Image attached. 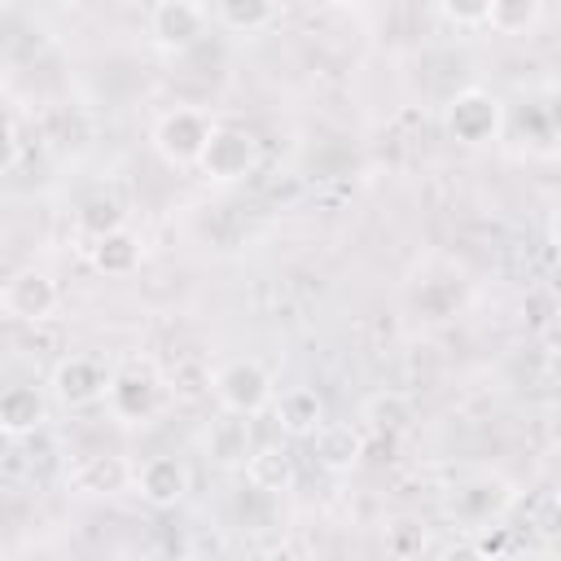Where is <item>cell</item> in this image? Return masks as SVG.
Segmentation results:
<instances>
[{"label":"cell","instance_id":"cb8c5ba5","mask_svg":"<svg viewBox=\"0 0 561 561\" xmlns=\"http://www.w3.org/2000/svg\"><path fill=\"white\" fill-rule=\"evenodd\" d=\"M473 552H478V561H504V557H513V530L504 522L482 526L478 539H473Z\"/></svg>","mask_w":561,"mask_h":561},{"label":"cell","instance_id":"7402d4cb","mask_svg":"<svg viewBox=\"0 0 561 561\" xmlns=\"http://www.w3.org/2000/svg\"><path fill=\"white\" fill-rule=\"evenodd\" d=\"M425 548H430V535H425V526L416 517H399V522L386 526V552L394 561H416Z\"/></svg>","mask_w":561,"mask_h":561},{"label":"cell","instance_id":"e0dca14e","mask_svg":"<svg viewBox=\"0 0 561 561\" xmlns=\"http://www.w3.org/2000/svg\"><path fill=\"white\" fill-rule=\"evenodd\" d=\"M210 22L232 31V35H259V31L280 22V4H272V0H215Z\"/></svg>","mask_w":561,"mask_h":561},{"label":"cell","instance_id":"83f0119b","mask_svg":"<svg viewBox=\"0 0 561 561\" xmlns=\"http://www.w3.org/2000/svg\"><path fill=\"white\" fill-rule=\"evenodd\" d=\"M548 381L561 390V346H552V351H548Z\"/></svg>","mask_w":561,"mask_h":561},{"label":"cell","instance_id":"ba28073f","mask_svg":"<svg viewBox=\"0 0 561 561\" xmlns=\"http://www.w3.org/2000/svg\"><path fill=\"white\" fill-rule=\"evenodd\" d=\"M254 167H259V140L245 127H228V123L215 127V136L197 162V171L210 184H237V180L254 175Z\"/></svg>","mask_w":561,"mask_h":561},{"label":"cell","instance_id":"484cf974","mask_svg":"<svg viewBox=\"0 0 561 561\" xmlns=\"http://www.w3.org/2000/svg\"><path fill=\"white\" fill-rule=\"evenodd\" d=\"M539 110H543V123H548V131H552V140H561V83H552V88L543 92V101H539Z\"/></svg>","mask_w":561,"mask_h":561},{"label":"cell","instance_id":"9c48e42d","mask_svg":"<svg viewBox=\"0 0 561 561\" xmlns=\"http://www.w3.org/2000/svg\"><path fill=\"white\" fill-rule=\"evenodd\" d=\"M66 486L75 495H92V500H110L127 486H136V465L118 451H88L66 469Z\"/></svg>","mask_w":561,"mask_h":561},{"label":"cell","instance_id":"4dcf8cb0","mask_svg":"<svg viewBox=\"0 0 561 561\" xmlns=\"http://www.w3.org/2000/svg\"><path fill=\"white\" fill-rule=\"evenodd\" d=\"M504 561H513V557H504Z\"/></svg>","mask_w":561,"mask_h":561},{"label":"cell","instance_id":"f546056e","mask_svg":"<svg viewBox=\"0 0 561 561\" xmlns=\"http://www.w3.org/2000/svg\"><path fill=\"white\" fill-rule=\"evenodd\" d=\"M188 561H224V557H188Z\"/></svg>","mask_w":561,"mask_h":561},{"label":"cell","instance_id":"d6986e66","mask_svg":"<svg viewBox=\"0 0 561 561\" xmlns=\"http://www.w3.org/2000/svg\"><path fill=\"white\" fill-rule=\"evenodd\" d=\"M359 421H364V430H373L377 438H399V434L412 425V403H408V394H399V390H377V394L364 399Z\"/></svg>","mask_w":561,"mask_h":561},{"label":"cell","instance_id":"f1b7e54d","mask_svg":"<svg viewBox=\"0 0 561 561\" xmlns=\"http://www.w3.org/2000/svg\"><path fill=\"white\" fill-rule=\"evenodd\" d=\"M548 237H552V250L561 254V210L552 215V228H548Z\"/></svg>","mask_w":561,"mask_h":561},{"label":"cell","instance_id":"44dd1931","mask_svg":"<svg viewBox=\"0 0 561 561\" xmlns=\"http://www.w3.org/2000/svg\"><path fill=\"white\" fill-rule=\"evenodd\" d=\"M543 18L539 0H486V26L495 35H526Z\"/></svg>","mask_w":561,"mask_h":561},{"label":"cell","instance_id":"5b68a950","mask_svg":"<svg viewBox=\"0 0 561 561\" xmlns=\"http://www.w3.org/2000/svg\"><path fill=\"white\" fill-rule=\"evenodd\" d=\"M210 26V4L197 0H158L149 9V44L167 57L188 53Z\"/></svg>","mask_w":561,"mask_h":561},{"label":"cell","instance_id":"ffe728a7","mask_svg":"<svg viewBox=\"0 0 561 561\" xmlns=\"http://www.w3.org/2000/svg\"><path fill=\"white\" fill-rule=\"evenodd\" d=\"M79 228L92 237V241H101V237H110V232H118L123 228V219H127V210H123V197L118 193H110V188H96V193H88L83 202H79Z\"/></svg>","mask_w":561,"mask_h":561},{"label":"cell","instance_id":"ac0fdd59","mask_svg":"<svg viewBox=\"0 0 561 561\" xmlns=\"http://www.w3.org/2000/svg\"><path fill=\"white\" fill-rule=\"evenodd\" d=\"M88 259H92V267H96L101 276H131V272L145 263V245H140L136 232L118 228V232L92 241V245H88Z\"/></svg>","mask_w":561,"mask_h":561},{"label":"cell","instance_id":"8992f818","mask_svg":"<svg viewBox=\"0 0 561 561\" xmlns=\"http://www.w3.org/2000/svg\"><path fill=\"white\" fill-rule=\"evenodd\" d=\"M110 381H114V373L101 359H92V355H66L48 373V394H53V403L79 412V408L105 403Z\"/></svg>","mask_w":561,"mask_h":561},{"label":"cell","instance_id":"6da1fadb","mask_svg":"<svg viewBox=\"0 0 561 561\" xmlns=\"http://www.w3.org/2000/svg\"><path fill=\"white\" fill-rule=\"evenodd\" d=\"M210 394L232 416H263L276 403V381L259 359H228L210 373Z\"/></svg>","mask_w":561,"mask_h":561},{"label":"cell","instance_id":"52a82bcc","mask_svg":"<svg viewBox=\"0 0 561 561\" xmlns=\"http://www.w3.org/2000/svg\"><path fill=\"white\" fill-rule=\"evenodd\" d=\"M61 307V294H57V280L39 267H22L4 280L0 289V311L18 324H48Z\"/></svg>","mask_w":561,"mask_h":561},{"label":"cell","instance_id":"4316f807","mask_svg":"<svg viewBox=\"0 0 561 561\" xmlns=\"http://www.w3.org/2000/svg\"><path fill=\"white\" fill-rule=\"evenodd\" d=\"M267 561H316V552H311L302 539H280V543L267 552Z\"/></svg>","mask_w":561,"mask_h":561},{"label":"cell","instance_id":"2e32d148","mask_svg":"<svg viewBox=\"0 0 561 561\" xmlns=\"http://www.w3.org/2000/svg\"><path fill=\"white\" fill-rule=\"evenodd\" d=\"M245 482L263 495H285L294 482H298V465H294V451L285 443H263L254 447V456L245 460Z\"/></svg>","mask_w":561,"mask_h":561},{"label":"cell","instance_id":"30bf717a","mask_svg":"<svg viewBox=\"0 0 561 561\" xmlns=\"http://www.w3.org/2000/svg\"><path fill=\"white\" fill-rule=\"evenodd\" d=\"M508 508H513V486L500 482V478H469L465 486L451 491V504H447V513L456 522H465L469 530L495 526Z\"/></svg>","mask_w":561,"mask_h":561},{"label":"cell","instance_id":"603a6c76","mask_svg":"<svg viewBox=\"0 0 561 561\" xmlns=\"http://www.w3.org/2000/svg\"><path fill=\"white\" fill-rule=\"evenodd\" d=\"M530 526L539 539H561V491H543L530 508Z\"/></svg>","mask_w":561,"mask_h":561},{"label":"cell","instance_id":"5bb4252c","mask_svg":"<svg viewBox=\"0 0 561 561\" xmlns=\"http://www.w3.org/2000/svg\"><path fill=\"white\" fill-rule=\"evenodd\" d=\"M202 451H206V460H215L219 469H245V460L254 456V443H250V416H232V412H224V416H215L210 421V430L202 434Z\"/></svg>","mask_w":561,"mask_h":561},{"label":"cell","instance_id":"7a4b0ae2","mask_svg":"<svg viewBox=\"0 0 561 561\" xmlns=\"http://www.w3.org/2000/svg\"><path fill=\"white\" fill-rule=\"evenodd\" d=\"M443 123H447V136L469 145V149H482V145H495L500 131H504V101L486 88H460L447 96L443 105Z\"/></svg>","mask_w":561,"mask_h":561},{"label":"cell","instance_id":"7c38bea8","mask_svg":"<svg viewBox=\"0 0 561 561\" xmlns=\"http://www.w3.org/2000/svg\"><path fill=\"white\" fill-rule=\"evenodd\" d=\"M188 465L180 456H149L136 465V491L153 508H175L188 495Z\"/></svg>","mask_w":561,"mask_h":561},{"label":"cell","instance_id":"4fadbf2b","mask_svg":"<svg viewBox=\"0 0 561 561\" xmlns=\"http://www.w3.org/2000/svg\"><path fill=\"white\" fill-rule=\"evenodd\" d=\"M272 416H276V425H280L289 438H316V434L329 425L324 399H320V390H311V386H289V390H280L276 403H272Z\"/></svg>","mask_w":561,"mask_h":561},{"label":"cell","instance_id":"277c9868","mask_svg":"<svg viewBox=\"0 0 561 561\" xmlns=\"http://www.w3.org/2000/svg\"><path fill=\"white\" fill-rule=\"evenodd\" d=\"M105 408L118 425H149L167 408V381L149 364H127V368L114 373Z\"/></svg>","mask_w":561,"mask_h":561},{"label":"cell","instance_id":"8fae6325","mask_svg":"<svg viewBox=\"0 0 561 561\" xmlns=\"http://www.w3.org/2000/svg\"><path fill=\"white\" fill-rule=\"evenodd\" d=\"M53 416V394H44L39 386L31 381H18L0 394V434L9 443H22V438H35Z\"/></svg>","mask_w":561,"mask_h":561},{"label":"cell","instance_id":"9a60e30c","mask_svg":"<svg viewBox=\"0 0 561 561\" xmlns=\"http://www.w3.org/2000/svg\"><path fill=\"white\" fill-rule=\"evenodd\" d=\"M311 447H316V465H320L324 473H351V469L364 465V430H359V425L329 421V425L311 438Z\"/></svg>","mask_w":561,"mask_h":561},{"label":"cell","instance_id":"3957f363","mask_svg":"<svg viewBox=\"0 0 561 561\" xmlns=\"http://www.w3.org/2000/svg\"><path fill=\"white\" fill-rule=\"evenodd\" d=\"M215 118L206 110H193V105H180V110H167L158 123H153V153L167 162V167H197L210 136H215Z\"/></svg>","mask_w":561,"mask_h":561},{"label":"cell","instance_id":"d4e9b609","mask_svg":"<svg viewBox=\"0 0 561 561\" xmlns=\"http://www.w3.org/2000/svg\"><path fill=\"white\" fill-rule=\"evenodd\" d=\"M451 26H486V4H438Z\"/></svg>","mask_w":561,"mask_h":561}]
</instances>
